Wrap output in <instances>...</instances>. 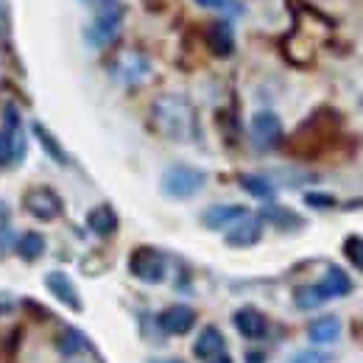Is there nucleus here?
<instances>
[{
  "instance_id": "13",
  "label": "nucleus",
  "mask_w": 363,
  "mask_h": 363,
  "mask_svg": "<svg viewBox=\"0 0 363 363\" xmlns=\"http://www.w3.org/2000/svg\"><path fill=\"white\" fill-rule=\"evenodd\" d=\"M45 288L62 302V305H67L70 311H82V296H79V291H76V282L67 277L65 272H50L45 277Z\"/></svg>"
},
{
  "instance_id": "17",
  "label": "nucleus",
  "mask_w": 363,
  "mask_h": 363,
  "mask_svg": "<svg viewBox=\"0 0 363 363\" xmlns=\"http://www.w3.org/2000/svg\"><path fill=\"white\" fill-rule=\"evenodd\" d=\"M207 45H210V50H213L216 56H221V59L232 56V50H235V34H232V28H229L227 23H213V26H210V31H207Z\"/></svg>"
},
{
  "instance_id": "11",
  "label": "nucleus",
  "mask_w": 363,
  "mask_h": 363,
  "mask_svg": "<svg viewBox=\"0 0 363 363\" xmlns=\"http://www.w3.org/2000/svg\"><path fill=\"white\" fill-rule=\"evenodd\" d=\"M318 291V296L324 299V302H330V299H338V296H347L350 291H352V279H350V274L344 272V269H338V266H327V272L324 277L313 282Z\"/></svg>"
},
{
  "instance_id": "10",
  "label": "nucleus",
  "mask_w": 363,
  "mask_h": 363,
  "mask_svg": "<svg viewBox=\"0 0 363 363\" xmlns=\"http://www.w3.org/2000/svg\"><path fill=\"white\" fill-rule=\"evenodd\" d=\"M157 324L168 335H187L196 324V311L190 305H171L157 316Z\"/></svg>"
},
{
  "instance_id": "23",
  "label": "nucleus",
  "mask_w": 363,
  "mask_h": 363,
  "mask_svg": "<svg viewBox=\"0 0 363 363\" xmlns=\"http://www.w3.org/2000/svg\"><path fill=\"white\" fill-rule=\"evenodd\" d=\"M344 255L358 272H363V235H350L344 240Z\"/></svg>"
},
{
  "instance_id": "22",
  "label": "nucleus",
  "mask_w": 363,
  "mask_h": 363,
  "mask_svg": "<svg viewBox=\"0 0 363 363\" xmlns=\"http://www.w3.org/2000/svg\"><path fill=\"white\" fill-rule=\"evenodd\" d=\"M34 137L40 140V145L45 148V154L50 157V160H56L59 165H67V162H70V157L65 154L62 143H59V140H56L53 135H50V132H48L43 123H34Z\"/></svg>"
},
{
  "instance_id": "25",
  "label": "nucleus",
  "mask_w": 363,
  "mask_h": 363,
  "mask_svg": "<svg viewBox=\"0 0 363 363\" xmlns=\"http://www.w3.org/2000/svg\"><path fill=\"white\" fill-rule=\"evenodd\" d=\"M288 363H333V355L324 352V350H302Z\"/></svg>"
},
{
  "instance_id": "8",
  "label": "nucleus",
  "mask_w": 363,
  "mask_h": 363,
  "mask_svg": "<svg viewBox=\"0 0 363 363\" xmlns=\"http://www.w3.org/2000/svg\"><path fill=\"white\" fill-rule=\"evenodd\" d=\"M246 216H249V207H243V204H213L201 213V224L213 232H221V229L235 227Z\"/></svg>"
},
{
  "instance_id": "14",
  "label": "nucleus",
  "mask_w": 363,
  "mask_h": 363,
  "mask_svg": "<svg viewBox=\"0 0 363 363\" xmlns=\"http://www.w3.org/2000/svg\"><path fill=\"white\" fill-rule=\"evenodd\" d=\"M193 352H196L199 361H204V363L213 361L216 355H224V352H227V341H224L221 330H218V327H204V330L199 333L196 344H193Z\"/></svg>"
},
{
  "instance_id": "27",
  "label": "nucleus",
  "mask_w": 363,
  "mask_h": 363,
  "mask_svg": "<svg viewBox=\"0 0 363 363\" xmlns=\"http://www.w3.org/2000/svg\"><path fill=\"white\" fill-rule=\"evenodd\" d=\"M204 9H240L235 0H199Z\"/></svg>"
},
{
  "instance_id": "26",
  "label": "nucleus",
  "mask_w": 363,
  "mask_h": 363,
  "mask_svg": "<svg viewBox=\"0 0 363 363\" xmlns=\"http://www.w3.org/2000/svg\"><path fill=\"white\" fill-rule=\"evenodd\" d=\"M305 204H308V207L324 210V207H335V199L327 196V193H308V196H305Z\"/></svg>"
},
{
  "instance_id": "30",
  "label": "nucleus",
  "mask_w": 363,
  "mask_h": 363,
  "mask_svg": "<svg viewBox=\"0 0 363 363\" xmlns=\"http://www.w3.org/2000/svg\"><path fill=\"white\" fill-rule=\"evenodd\" d=\"M82 3H84V6H90V9H92V6H98L101 0H82Z\"/></svg>"
},
{
  "instance_id": "28",
  "label": "nucleus",
  "mask_w": 363,
  "mask_h": 363,
  "mask_svg": "<svg viewBox=\"0 0 363 363\" xmlns=\"http://www.w3.org/2000/svg\"><path fill=\"white\" fill-rule=\"evenodd\" d=\"M9 227V204L6 201H0V232Z\"/></svg>"
},
{
  "instance_id": "5",
  "label": "nucleus",
  "mask_w": 363,
  "mask_h": 363,
  "mask_svg": "<svg viewBox=\"0 0 363 363\" xmlns=\"http://www.w3.org/2000/svg\"><path fill=\"white\" fill-rule=\"evenodd\" d=\"M129 272L132 277H137L140 282H148V285H157L165 279L168 274V260L160 249L154 246H137L135 252L129 255Z\"/></svg>"
},
{
  "instance_id": "18",
  "label": "nucleus",
  "mask_w": 363,
  "mask_h": 363,
  "mask_svg": "<svg viewBox=\"0 0 363 363\" xmlns=\"http://www.w3.org/2000/svg\"><path fill=\"white\" fill-rule=\"evenodd\" d=\"M341 335V318L338 316H321L308 327V338L313 344H333Z\"/></svg>"
},
{
  "instance_id": "2",
  "label": "nucleus",
  "mask_w": 363,
  "mask_h": 363,
  "mask_svg": "<svg viewBox=\"0 0 363 363\" xmlns=\"http://www.w3.org/2000/svg\"><path fill=\"white\" fill-rule=\"evenodd\" d=\"M126 20V6L121 0H101L92 6V23L87 26V43L92 48L112 45L123 28Z\"/></svg>"
},
{
  "instance_id": "12",
  "label": "nucleus",
  "mask_w": 363,
  "mask_h": 363,
  "mask_svg": "<svg viewBox=\"0 0 363 363\" xmlns=\"http://www.w3.org/2000/svg\"><path fill=\"white\" fill-rule=\"evenodd\" d=\"M232 321H235L238 333L243 338H252V341H260L269 333V318L263 316L257 308H240V311H235Z\"/></svg>"
},
{
  "instance_id": "21",
  "label": "nucleus",
  "mask_w": 363,
  "mask_h": 363,
  "mask_svg": "<svg viewBox=\"0 0 363 363\" xmlns=\"http://www.w3.org/2000/svg\"><path fill=\"white\" fill-rule=\"evenodd\" d=\"M240 187H243L249 196L260 199V201H272L274 196H277V187H274L266 177H257V174H246V177H240Z\"/></svg>"
},
{
  "instance_id": "15",
  "label": "nucleus",
  "mask_w": 363,
  "mask_h": 363,
  "mask_svg": "<svg viewBox=\"0 0 363 363\" xmlns=\"http://www.w3.org/2000/svg\"><path fill=\"white\" fill-rule=\"evenodd\" d=\"M118 227H121V218H118L112 204H98V207H92L90 213H87V229H90L92 235H98V238L115 235Z\"/></svg>"
},
{
  "instance_id": "9",
  "label": "nucleus",
  "mask_w": 363,
  "mask_h": 363,
  "mask_svg": "<svg viewBox=\"0 0 363 363\" xmlns=\"http://www.w3.org/2000/svg\"><path fill=\"white\" fill-rule=\"evenodd\" d=\"M263 218L260 216H246L243 221H238L235 227L227 229V246L232 249H249V246H255V243H260V238H263Z\"/></svg>"
},
{
  "instance_id": "4",
  "label": "nucleus",
  "mask_w": 363,
  "mask_h": 363,
  "mask_svg": "<svg viewBox=\"0 0 363 363\" xmlns=\"http://www.w3.org/2000/svg\"><path fill=\"white\" fill-rule=\"evenodd\" d=\"M26 157V137L20 132V112L14 104L3 106L0 126V168H11Z\"/></svg>"
},
{
  "instance_id": "29",
  "label": "nucleus",
  "mask_w": 363,
  "mask_h": 363,
  "mask_svg": "<svg viewBox=\"0 0 363 363\" xmlns=\"http://www.w3.org/2000/svg\"><path fill=\"white\" fill-rule=\"evenodd\" d=\"M207 363H232V358H229L227 352H224V355H216L213 361H207Z\"/></svg>"
},
{
  "instance_id": "1",
  "label": "nucleus",
  "mask_w": 363,
  "mask_h": 363,
  "mask_svg": "<svg viewBox=\"0 0 363 363\" xmlns=\"http://www.w3.org/2000/svg\"><path fill=\"white\" fill-rule=\"evenodd\" d=\"M151 118H154L160 135L171 137V140H193L196 137V112L179 95H162L154 104Z\"/></svg>"
},
{
  "instance_id": "20",
  "label": "nucleus",
  "mask_w": 363,
  "mask_h": 363,
  "mask_svg": "<svg viewBox=\"0 0 363 363\" xmlns=\"http://www.w3.org/2000/svg\"><path fill=\"white\" fill-rule=\"evenodd\" d=\"M260 218L263 221H269V224H274L277 229H299V227H305V221H302V216H296L294 210H288V207H269V210H263L260 213Z\"/></svg>"
},
{
  "instance_id": "3",
  "label": "nucleus",
  "mask_w": 363,
  "mask_h": 363,
  "mask_svg": "<svg viewBox=\"0 0 363 363\" xmlns=\"http://www.w3.org/2000/svg\"><path fill=\"white\" fill-rule=\"evenodd\" d=\"M207 184V174L201 168H193V165H171L162 179H160V190L168 196V199H177V201H184V199H193L204 190Z\"/></svg>"
},
{
  "instance_id": "31",
  "label": "nucleus",
  "mask_w": 363,
  "mask_h": 363,
  "mask_svg": "<svg viewBox=\"0 0 363 363\" xmlns=\"http://www.w3.org/2000/svg\"><path fill=\"white\" fill-rule=\"evenodd\" d=\"M154 363H182V361H154Z\"/></svg>"
},
{
  "instance_id": "24",
  "label": "nucleus",
  "mask_w": 363,
  "mask_h": 363,
  "mask_svg": "<svg viewBox=\"0 0 363 363\" xmlns=\"http://www.w3.org/2000/svg\"><path fill=\"white\" fill-rule=\"evenodd\" d=\"M82 347H84V338L76 333V330H65L62 335H59V350L65 352V355H76V352H82Z\"/></svg>"
},
{
  "instance_id": "6",
  "label": "nucleus",
  "mask_w": 363,
  "mask_h": 363,
  "mask_svg": "<svg viewBox=\"0 0 363 363\" xmlns=\"http://www.w3.org/2000/svg\"><path fill=\"white\" fill-rule=\"evenodd\" d=\"M23 207H26V213H31V216L40 218V221H53V218H59L62 210H65L59 193L45 187V184H43V187H31V190L23 196Z\"/></svg>"
},
{
  "instance_id": "16",
  "label": "nucleus",
  "mask_w": 363,
  "mask_h": 363,
  "mask_svg": "<svg viewBox=\"0 0 363 363\" xmlns=\"http://www.w3.org/2000/svg\"><path fill=\"white\" fill-rule=\"evenodd\" d=\"M118 79L126 82V84H140L145 76H148V59L137 50H129L118 59V67H115Z\"/></svg>"
},
{
  "instance_id": "19",
  "label": "nucleus",
  "mask_w": 363,
  "mask_h": 363,
  "mask_svg": "<svg viewBox=\"0 0 363 363\" xmlns=\"http://www.w3.org/2000/svg\"><path fill=\"white\" fill-rule=\"evenodd\" d=\"M14 252L23 257V260H40L45 255V238L40 232H23L14 243Z\"/></svg>"
},
{
  "instance_id": "7",
  "label": "nucleus",
  "mask_w": 363,
  "mask_h": 363,
  "mask_svg": "<svg viewBox=\"0 0 363 363\" xmlns=\"http://www.w3.org/2000/svg\"><path fill=\"white\" fill-rule=\"evenodd\" d=\"M249 132H252V143H255V148H260V151H274L279 143H282V121H279V115H274V112H257L255 118H252V126H249Z\"/></svg>"
}]
</instances>
